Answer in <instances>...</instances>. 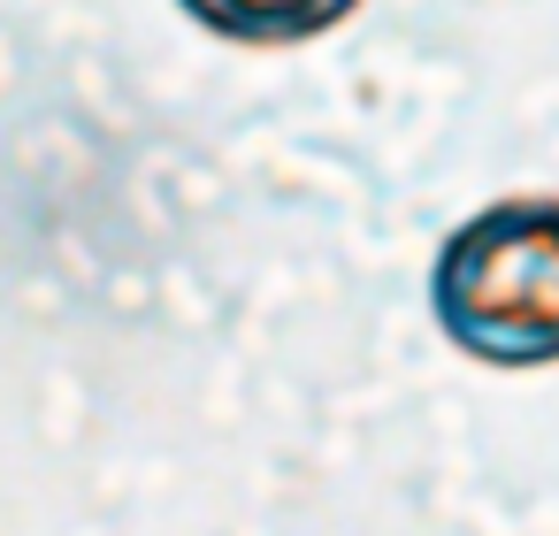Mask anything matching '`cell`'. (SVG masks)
<instances>
[{
	"label": "cell",
	"instance_id": "cell-2",
	"mask_svg": "<svg viewBox=\"0 0 559 536\" xmlns=\"http://www.w3.org/2000/svg\"><path fill=\"white\" fill-rule=\"evenodd\" d=\"M177 9L230 47H307L330 39L360 0H177Z\"/></svg>",
	"mask_w": 559,
	"mask_h": 536
},
{
	"label": "cell",
	"instance_id": "cell-1",
	"mask_svg": "<svg viewBox=\"0 0 559 536\" xmlns=\"http://www.w3.org/2000/svg\"><path fill=\"white\" fill-rule=\"evenodd\" d=\"M437 330L483 368L559 360V192H506L452 223L429 269Z\"/></svg>",
	"mask_w": 559,
	"mask_h": 536
}]
</instances>
